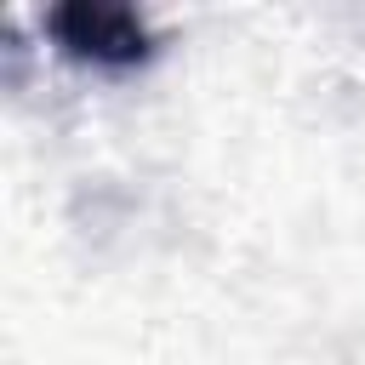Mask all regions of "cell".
Returning a JSON list of instances; mask_svg holds the SVG:
<instances>
[{
  "label": "cell",
  "instance_id": "6da1fadb",
  "mask_svg": "<svg viewBox=\"0 0 365 365\" xmlns=\"http://www.w3.org/2000/svg\"><path fill=\"white\" fill-rule=\"evenodd\" d=\"M40 29L68 63L108 68V74L143 68L160 51L148 17L137 6H120V0H57V6H46Z\"/></svg>",
  "mask_w": 365,
  "mask_h": 365
}]
</instances>
